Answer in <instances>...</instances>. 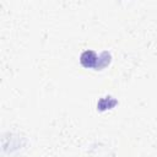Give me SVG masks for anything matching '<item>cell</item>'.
Returning <instances> with one entry per match:
<instances>
[{"label":"cell","instance_id":"6da1fadb","mask_svg":"<svg viewBox=\"0 0 157 157\" xmlns=\"http://www.w3.org/2000/svg\"><path fill=\"white\" fill-rule=\"evenodd\" d=\"M97 55L92 50H86L80 56V61L85 67H97Z\"/></svg>","mask_w":157,"mask_h":157}]
</instances>
